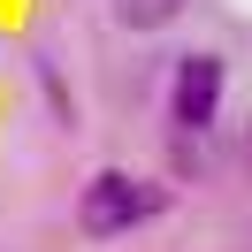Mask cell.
<instances>
[{
  "label": "cell",
  "instance_id": "obj_1",
  "mask_svg": "<svg viewBox=\"0 0 252 252\" xmlns=\"http://www.w3.org/2000/svg\"><path fill=\"white\" fill-rule=\"evenodd\" d=\"M160 206H168V191H160V184L107 168V176H92V184H84V199H77V229H84V237H123V229H138V221H153Z\"/></svg>",
  "mask_w": 252,
  "mask_h": 252
},
{
  "label": "cell",
  "instance_id": "obj_2",
  "mask_svg": "<svg viewBox=\"0 0 252 252\" xmlns=\"http://www.w3.org/2000/svg\"><path fill=\"white\" fill-rule=\"evenodd\" d=\"M214 107H221V62H214V54H184V69H176V92H168L176 130H184V138H199V130L214 123Z\"/></svg>",
  "mask_w": 252,
  "mask_h": 252
},
{
  "label": "cell",
  "instance_id": "obj_3",
  "mask_svg": "<svg viewBox=\"0 0 252 252\" xmlns=\"http://www.w3.org/2000/svg\"><path fill=\"white\" fill-rule=\"evenodd\" d=\"M107 8H115V23H123V31H160V23L184 16V0H107Z\"/></svg>",
  "mask_w": 252,
  "mask_h": 252
},
{
  "label": "cell",
  "instance_id": "obj_4",
  "mask_svg": "<svg viewBox=\"0 0 252 252\" xmlns=\"http://www.w3.org/2000/svg\"><path fill=\"white\" fill-rule=\"evenodd\" d=\"M245 160H252V138H245Z\"/></svg>",
  "mask_w": 252,
  "mask_h": 252
}]
</instances>
